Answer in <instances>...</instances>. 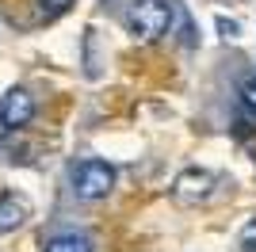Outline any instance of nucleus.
Returning <instances> with one entry per match:
<instances>
[{"label": "nucleus", "mask_w": 256, "mask_h": 252, "mask_svg": "<svg viewBox=\"0 0 256 252\" xmlns=\"http://www.w3.org/2000/svg\"><path fill=\"white\" fill-rule=\"evenodd\" d=\"M27 214H31V206H27V199L23 195H0V233H16L27 222Z\"/></svg>", "instance_id": "obj_5"}, {"label": "nucleus", "mask_w": 256, "mask_h": 252, "mask_svg": "<svg viewBox=\"0 0 256 252\" xmlns=\"http://www.w3.org/2000/svg\"><path fill=\"white\" fill-rule=\"evenodd\" d=\"M38 4H42V12H46V16H62V12L69 8L73 0H38Z\"/></svg>", "instance_id": "obj_10"}, {"label": "nucleus", "mask_w": 256, "mask_h": 252, "mask_svg": "<svg viewBox=\"0 0 256 252\" xmlns=\"http://www.w3.org/2000/svg\"><path fill=\"white\" fill-rule=\"evenodd\" d=\"M115 188V168L107 164V160H96L88 157L73 168V195L84 202H96V199H107Z\"/></svg>", "instance_id": "obj_2"}, {"label": "nucleus", "mask_w": 256, "mask_h": 252, "mask_svg": "<svg viewBox=\"0 0 256 252\" xmlns=\"http://www.w3.org/2000/svg\"><path fill=\"white\" fill-rule=\"evenodd\" d=\"M237 248H241V252H256V218L248 222L245 230H241V237H237Z\"/></svg>", "instance_id": "obj_7"}, {"label": "nucleus", "mask_w": 256, "mask_h": 252, "mask_svg": "<svg viewBox=\"0 0 256 252\" xmlns=\"http://www.w3.org/2000/svg\"><path fill=\"white\" fill-rule=\"evenodd\" d=\"M34 118V96L27 88H12L0 96V126L4 130H20Z\"/></svg>", "instance_id": "obj_3"}, {"label": "nucleus", "mask_w": 256, "mask_h": 252, "mask_svg": "<svg viewBox=\"0 0 256 252\" xmlns=\"http://www.w3.org/2000/svg\"><path fill=\"white\" fill-rule=\"evenodd\" d=\"M218 31H222L226 38H237V34H241V23H237V20H226V16H218Z\"/></svg>", "instance_id": "obj_9"}, {"label": "nucleus", "mask_w": 256, "mask_h": 252, "mask_svg": "<svg viewBox=\"0 0 256 252\" xmlns=\"http://www.w3.org/2000/svg\"><path fill=\"white\" fill-rule=\"evenodd\" d=\"M42 252H96V248H92V237H84V233H58L46 241Z\"/></svg>", "instance_id": "obj_6"}, {"label": "nucleus", "mask_w": 256, "mask_h": 252, "mask_svg": "<svg viewBox=\"0 0 256 252\" xmlns=\"http://www.w3.org/2000/svg\"><path fill=\"white\" fill-rule=\"evenodd\" d=\"M241 100H245V107L256 115V76H248V80L241 84Z\"/></svg>", "instance_id": "obj_8"}, {"label": "nucleus", "mask_w": 256, "mask_h": 252, "mask_svg": "<svg viewBox=\"0 0 256 252\" xmlns=\"http://www.w3.org/2000/svg\"><path fill=\"white\" fill-rule=\"evenodd\" d=\"M172 20H176V4L172 0H134L126 8V16H122L126 31L142 42H153L160 34H168Z\"/></svg>", "instance_id": "obj_1"}, {"label": "nucleus", "mask_w": 256, "mask_h": 252, "mask_svg": "<svg viewBox=\"0 0 256 252\" xmlns=\"http://www.w3.org/2000/svg\"><path fill=\"white\" fill-rule=\"evenodd\" d=\"M210 191H214V176L206 168H188V172H180L176 184H172V195L180 202H203Z\"/></svg>", "instance_id": "obj_4"}]
</instances>
